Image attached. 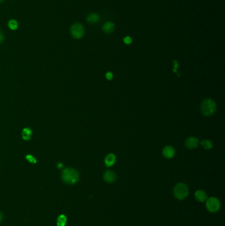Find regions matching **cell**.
<instances>
[{
    "label": "cell",
    "instance_id": "1",
    "mask_svg": "<svg viewBox=\"0 0 225 226\" xmlns=\"http://www.w3.org/2000/svg\"><path fill=\"white\" fill-rule=\"evenodd\" d=\"M61 177L64 181L68 185H74L79 179V173L71 168H65L62 172Z\"/></svg>",
    "mask_w": 225,
    "mask_h": 226
},
{
    "label": "cell",
    "instance_id": "2",
    "mask_svg": "<svg viewBox=\"0 0 225 226\" xmlns=\"http://www.w3.org/2000/svg\"><path fill=\"white\" fill-rule=\"evenodd\" d=\"M217 105L213 99H206L203 100L201 105V110L203 114L205 116H210L215 112Z\"/></svg>",
    "mask_w": 225,
    "mask_h": 226
},
{
    "label": "cell",
    "instance_id": "3",
    "mask_svg": "<svg viewBox=\"0 0 225 226\" xmlns=\"http://www.w3.org/2000/svg\"><path fill=\"white\" fill-rule=\"evenodd\" d=\"M173 193H174V196L178 200H183L188 196V194H189L188 186H187V185H186L185 183H178L174 186Z\"/></svg>",
    "mask_w": 225,
    "mask_h": 226
},
{
    "label": "cell",
    "instance_id": "4",
    "mask_svg": "<svg viewBox=\"0 0 225 226\" xmlns=\"http://www.w3.org/2000/svg\"><path fill=\"white\" fill-rule=\"evenodd\" d=\"M207 209L211 213L217 212L220 208L219 200L215 197H211L206 200Z\"/></svg>",
    "mask_w": 225,
    "mask_h": 226
},
{
    "label": "cell",
    "instance_id": "5",
    "mask_svg": "<svg viewBox=\"0 0 225 226\" xmlns=\"http://www.w3.org/2000/svg\"><path fill=\"white\" fill-rule=\"evenodd\" d=\"M70 33L72 37L75 39H81L85 34L84 27L80 23H74L70 28Z\"/></svg>",
    "mask_w": 225,
    "mask_h": 226
},
{
    "label": "cell",
    "instance_id": "6",
    "mask_svg": "<svg viewBox=\"0 0 225 226\" xmlns=\"http://www.w3.org/2000/svg\"><path fill=\"white\" fill-rule=\"evenodd\" d=\"M116 173L112 171H107L104 173L103 179L107 183H113L116 181Z\"/></svg>",
    "mask_w": 225,
    "mask_h": 226
},
{
    "label": "cell",
    "instance_id": "7",
    "mask_svg": "<svg viewBox=\"0 0 225 226\" xmlns=\"http://www.w3.org/2000/svg\"><path fill=\"white\" fill-rule=\"evenodd\" d=\"M199 144V140L198 139L195 137H190L188 138L186 141V146L192 149H194L197 147V145Z\"/></svg>",
    "mask_w": 225,
    "mask_h": 226
},
{
    "label": "cell",
    "instance_id": "8",
    "mask_svg": "<svg viewBox=\"0 0 225 226\" xmlns=\"http://www.w3.org/2000/svg\"><path fill=\"white\" fill-rule=\"evenodd\" d=\"M195 198L198 202H205L207 200V199H208V196H207V194L205 191L202 190H199L196 191V193H195Z\"/></svg>",
    "mask_w": 225,
    "mask_h": 226
},
{
    "label": "cell",
    "instance_id": "9",
    "mask_svg": "<svg viewBox=\"0 0 225 226\" xmlns=\"http://www.w3.org/2000/svg\"><path fill=\"white\" fill-rule=\"evenodd\" d=\"M162 154H163V155L166 158H172L175 155V150L174 148H172V146H170V145H168V146H166L164 149L163 151H162Z\"/></svg>",
    "mask_w": 225,
    "mask_h": 226
},
{
    "label": "cell",
    "instance_id": "10",
    "mask_svg": "<svg viewBox=\"0 0 225 226\" xmlns=\"http://www.w3.org/2000/svg\"><path fill=\"white\" fill-rule=\"evenodd\" d=\"M102 30L106 33H112L115 30V25L112 22H106L103 25Z\"/></svg>",
    "mask_w": 225,
    "mask_h": 226
},
{
    "label": "cell",
    "instance_id": "11",
    "mask_svg": "<svg viewBox=\"0 0 225 226\" xmlns=\"http://www.w3.org/2000/svg\"><path fill=\"white\" fill-rule=\"evenodd\" d=\"M100 19L99 15L98 14L92 13H90L89 15L86 17V20L87 21L91 23V24H95L97 22H98V21Z\"/></svg>",
    "mask_w": 225,
    "mask_h": 226
},
{
    "label": "cell",
    "instance_id": "12",
    "mask_svg": "<svg viewBox=\"0 0 225 226\" xmlns=\"http://www.w3.org/2000/svg\"><path fill=\"white\" fill-rule=\"evenodd\" d=\"M116 162V156L112 154H110L105 158V164L107 167L112 166Z\"/></svg>",
    "mask_w": 225,
    "mask_h": 226
},
{
    "label": "cell",
    "instance_id": "13",
    "mask_svg": "<svg viewBox=\"0 0 225 226\" xmlns=\"http://www.w3.org/2000/svg\"><path fill=\"white\" fill-rule=\"evenodd\" d=\"M67 221V218L65 215H61L58 218V226H65Z\"/></svg>",
    "mask_w": 225,
    "mask_h": 226
},
{
    "label": "cell",
    "instance_id": "14",
    "mask_svg": "<svg viewBox=\"0 0 225 226\" xmlns=\"http://www.w3.org/2000/svg\"><path fill=\"white\" fill-rule=\"evenodd\" d=\"M202 146L205 148V149H210L213 147V144L210 140H203L201 142Z\"/></svg>",
    "mask_w": 225,
    "mask_h": 226
},
{
    "label": "cell",
    "instance_id": "15",
    "mask_svg": "<svg viewBox=\"0 0 225 226\" xmlns=\"http://www.w3.org/2000/svg\"><path fill=\"white\" fill-rule=\"evenodd\" d=\"M31 133H32V132H31L29 128H25L23 131V138L25 140H29L30 138Z\"/></svg>",
    "mask_w": 225,
    "mask_h": 226
},
{
    "label": "cell",
    "instance_id": "16",
    "mask_svg": "<svg viewBox=\"0 0 225 226\" xmlns=\"http://www.w3.org/2000/svg\"><path fill=\"white\" fill-rule=\"evenodd\" d=\"M8 26L11 30H15L18 28V23L15 19H11L8 23Z\"/></svg>",
    "mask_w": 225,
    "mask_h": 226
},
{
    "label": "cell",
    "instance_id": "17",
    "mask_svg": "<svg viewBox=\"0 0 225 226\" xmlns=\"http://www.w3.org/2000/svg\"><path fill=\"white\" fill-rule=\"evenodd\" d=\"M123 42L126 44H130L132 43V39H131L130 37H126V38H124L123 39Z\"/></svg>",
    "mask_w": 225,
    "mask_h": 226
},
{
    "label": "cell",
    "instance_id": "18",
    "mask_svg": "<svg viewBox=\"0 0 225 226\" xmlns=\"http://www.w3.org/2000/svg\"><path fill=\"white\" fill-rule=\"evenodd\" d=\"M27 159H28L29 161L30 162H31V163H36V159H34L33 157H32V156H31V155H27Z\"/></svg>",
    "mask_w": 225,
    "mask_h": 226
},
{
    "label": "cell",
    "instance_id": "19",
    "mask_svg": "<svg viewBox=\"0 0 225 226\" xmlns=\"http://www.w3.org/2000/svg\"><path fill=\"white\" fill-rule=\"evenodd\" d=\"M106 76V78L108 79V80L112 79V78H113V75H112V74L111 72H108V73H107Z\"/></svg>",
    "mask_w": 225,
    "mask_h": 226
},
{
    "label": "cell",
    "instance_id": "20",
    "mask_svg": "<svg viewBox=\"0 0 225 226\" xmlns=\"http://www.w3.org/2000/svg\"><path fill=\"white\" fill-rule=\"evenodd\" d=\"M3 39H4V35H3V33L2 31L0 30V43H2Z\"/></svg>",
    "mask_w": 225,
    "mask_h": 226
},
{
    "label": "cell",
    "instance_id": "21",
    "mask_svg": "<svg viewBox=\"0 0 225 226\" xmlns=\"http://www.w3.org/2000/svg\"><path fill=\"white\" fill-rule=\"evenodd\" d=\"M3 220V214L0 212V223H1L2 221Z\"/></svg>",
    "mask_w": 225,
    "mask_h": 226
},
{
    "label": "cell",
    "instance_id": "22",
    "mask_svg": "<svg viewBox=\"0 0 225 226\" xmlns=\"http://www.w3.org/2000/svg\"><path fill=\"white\" fill-rule=\"evenodd\" d=\"M3 1H4V0H0V3H2Z\"/></svg>",
    "mask_w": 225,
    "mask_h": 226
}]
</instances>
